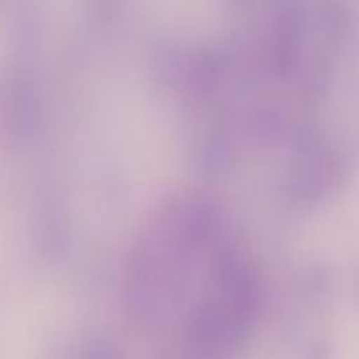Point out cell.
<instances>
[{"label":"cell","instance_id":"1","mask_svg":"<svg viewBox=\"0 0 359 359\" xmlns=\"http://www.w3.org/2000/svg\"><path fill=\"white\" fill-rule=\"evenodd\" d=\"M88 359H118L111 351H95Z\"/></svg>","mask_w":359,"mask_h":359}]
</instances>
